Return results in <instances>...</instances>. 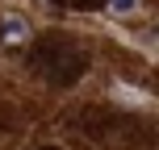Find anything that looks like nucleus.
I'll use <instances>...</instances> for the list:
<instances>
[{
	"mask_svg": "<svg viewBox=\"0 0 159 150\" xmlns=\"http://www.w3.org/2000/svg\"><path fill=\"white\" fill-rule=\"evenodd\" d=\"M30 63H34V71L46 79V84H55V88H71L88 71V54L71 38H63V33H46V38L34 46Z\"/></svg>",
	"mask_w": 159,
	"mask_h": 150,
	"instance_id": "obj_1",
	"label": "nucleus"
},
{
	"mask_svg": "<svg viewBox=\"0 0 159 150\" xmlns=\"http://www.w3.org/2000/svg\"><path fill=\"white\" fill-rule=\"evenodd\" d=\"M84 129H88V134L96 129L101 142H126L130 134H143L138 121H130V117H109V113H88V117H84Z\"/></svg>",
	"mask_w": 159,
	"mask_h": 150,
	"instance_id": "obj_2",
	"label": "nucleus"
},
{
	"mask_svg": "<svg viewBox=\"0 0 159 150\" xmlns=\"http://www.w3.org/2000/svg\"><path fill=\"white\" fill-rule=\"evenodd\" d=\"M55 4H67V8H96L101 0H55Z\"/></svg>",
	"mask_w": 159,
	"mask_h": 150,
	"instance_id": "obj_3",
	"label": "nucleus"
},
{
	"mask_svg": "<svg viewBox=\"0 0 159 150\" xmlns=\"http://www.w3.org/2000/svg\"><path fill=\"white\" fill-rule=\"evenodd\" d=\"M109 8H117V13H126V8H134V0H109Z\"/></svg>",
	"mask_w": 159,
	"mask_h": 150,
	"instance_id": "obj_4",
	"label": "nucleus"
},
{
	"mask_svg": "<svg viewBox=\"0 0 159 150\" xmlns=\"http://www.w3.org/2000/svg\"><path fill=\"white\" fill-rule=\"evenodd\" d=\"M42 150H55V146H42Z\"/></svg>",
	"mask_w": 159,
	"mask_h": 150,
	"instance_id": "obj_5",
	"label": "nucleus"
}]
</instances>
